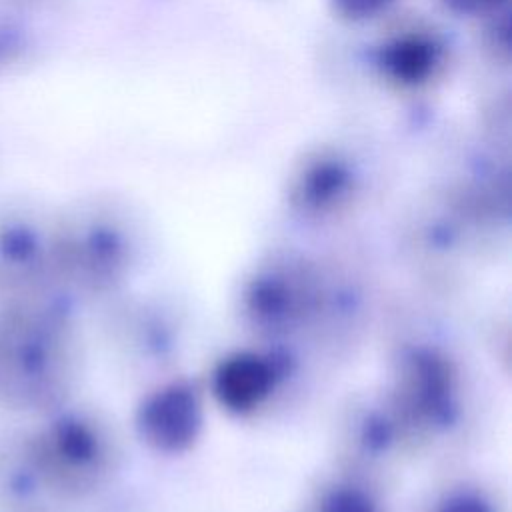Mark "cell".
Masks as SVG:
<instances>
[{"mask_svg":"<svg viewBox=\"0 0 512 512\" xmlns=\"http://www.w3.org/2000/svg\"><path fill=\"white\" fill-rule=\"evenodd\" d=\"M392 396L404 424L418 430L432 426L446 414L452 402V366L434 352H416L400 364Z\"/></svg>","mask_w":512,"mask_h":512,"instance_id":"cell-1","label":"cell"},{"mask_svg":"<svg viewBox=\"0 0 512 512\" xmlns=\"http://www.w3.org/2000/svg\"><path fill=\"white\" fill-rule=\"evenodd\" d=\"M200 402L192 388L174 384L152 396L140 412V430L158 450L188 446L200 428Z\"/></svg>","mask_w":512,"mask_h":512,"instance_id":"cell-2","label":"cell"},{"mask_svg":"<svg viewBox=\"0 0 512 512\" xmlns=\"http://www.w3.org/2000/svg\"><path fill=\"white\" fill-rule=\"evenodd\" d=\"M310 276L298 270H274L256 278L246 294V308L258 326L280 330L310 310Z\"/></svg>","mask_w":512,"mask_h":512,"instance_id":"cell-3","label":"cell"},{"mask_svg":"<svg viewBox=\"0 0 512 512\" xmlns=\"http://www.w3.org/2000/svg\"><path fill=\"white\" fill-rule=\"evenodd\" d=\"M276 386L274 366L256 354H240L222 362L214 388L222 404L236 412L258 408Z\"/></svg>","mask_w":512,"mask_h":512,"instance_id":"cell-4","label":"cell"},{"mask_svg":"<svg viewBox=\"0 0 512 512\" xmlns=\"http://www.w3.org/2000/svg\"><path fill=\"white\" fill-rule=\"evenodd\" d=\"M312 512H378V508L364 490L338 486L326 492Z\"/></svg>","mask_w":512,"mask_h":512,"instance_id":"cell-5","label":"cell"},{"mask_svg":"<svg viewBox=\"0 0 512 512\" xmlns=\"http://www.w3.org/2000/svg\"><path fill=\"white\" fill-rule=\"evenodd\" d=\"M436 512H492V508L476 494H454Z\"/></svg>","mask_w":512,"mask_h":512,"instance_id":"cell-6","label":"cell"},{"mask_svg":"<svg viewBox=\"0 0 512 512\" xmlns=\"http://www.w3.org/2000/svg\"><path fill=\"white\" fill-rule=\"evenodd\" d=\"M338 10L344 12L350 18H364L368 14H374L382 6H386L390 0H334Z\"/></svg>","mask_w":512,"mask_h":512,"instance_id":"cell-7","label":"cell"},{"mask_svg":"<svg viewBox=\"0 0 512 512\" xmlns=\"http://www.w3.org/2000/svg\"><path fill=\"white\" fill-rule=\"evenodd\" d=\"M500 0H446V4H450L454 10L458 12H466V14H474V12H484L492 6H496Z\"/></svg>","mask_w":512,"mask_h":512,"instance_id":"cell-8","label":"cell"}]
</instances>
